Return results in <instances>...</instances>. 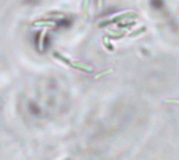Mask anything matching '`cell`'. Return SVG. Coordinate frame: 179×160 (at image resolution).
I'll list each match as a JSON object with an SVG mask.
<instances>
[{
  "label": "cell",
  "instance_id": "1",
  "mask_svg": "<svg viewBox=\"0 0 179 160\" xmlns=\"http://www.w3.org/2000/svg\"><path fill=\"white\" fill-rule=\"evenodd\" d=\"M138 18V14H136L135 12H126V13L119 14L117 16H115L114 18L111 19L112 22H119L122 20H131V19H136Z\"/></svg>",
  "mask_w": 179,
  "mask_h": 160
},
{
  "label": "cell",
  "instance_id": "2",
  "mask_svg": "<svg viewBox=\"0 0 179 160\" xmlns=\"http://www.w3.org/2000/svg\"><path fill=\"white\" fill-rule=\"evenodd\" d=\"M33 25L35 26V27H55L56 23H55V21L38 19V20L33 22Z\"/></svg>",
  "mask_w": 179,
  "mask_h": 160
},
{
  "label": "cell",
  "instance_id": "3",
  "mask_svg": "<svg viewBox=\"0 0 179 160\" xmlns=\"http://www.w3.org/2000/svg\"><path fill=\"white\" fill-rule=\"evenodd\" d=\"M53 56H55L57 60H59L60 62H62V63H64L65 65H68V66H70L71 67V65H72V61H70L69 59H67L66 56H64L62 55L61 53H59V51H57V50H55L53 53Z\"/></svg>",
  "mask_w": 179,
  "mask_h": 160
},
{
  "label": "cell",
  "instance_id": "4",
  "mask_svg": "<svg viewBox=\"0 0 179 160\" xmlns=\"http://www.w3.org/2000/svg\"><path fill=\"white\" fill-rule=\"evenodd\" d=\"M114 71H115L114 68H107V69L100 70L94 75V78H103V77H106V75H110V73H113Z\"/></svg>",
  "mask_w": 179,
  "mask_h": 160
},
{
  "label": "cell",
  "instance_id": "5",
  "mask_svg": "<svg viewBox=\"0 0 179 160\" xmlns=\"http://www.w3.org/2000/svg\"><path fill=\"white\" fill-rule=\"evenodd\" d=\"M88 0H84V2H83V5H82V12H83V15H84L85 18H88L89 17V3H88Z\"/></svg>",
  "mask_w": 179,
  "mask_h": 160
},
{
  "label": "cell",
  "instance_id": "6",
  "mask_svg": "<svg viewBox=\"0 0 179 160\" xmlns=\"http://www.w3.org/2000/svg\"><path fill=\"white\" fill-rule=\"evenodd\" d=\"M45 34H46V31H43L42 33L40 34V37H39V41H38V48H39V50H43L44 38H45Z\"/></svg>",
  "mask_w": 179,
  "mask_h": 160
},
{
  "label": "cell",
  "instance_id": "7",
  "mask_svg": "<svg viewBox=\"0 0 179 160\" xmlns=\"http://www.w3.org/2000/svg\"><path fill=\"white\" fill-rule=\"evenodd\" d=\"M147 31V27L146 26H141L139 28H137L136 31H132L131 34H129V38H133V37H136L137 35H139V34H141V33H144V31Z\"/></svg>",
  "mask_w": 179,
  "mask_h": 160
},
{
  "label": "cell",
  "instance_id": "8",
  "mask_svg": "<svg viewBox=\"0 0 179 160\" xmlns=\"http://www.w3.org/2000/svg\"><path fill=\"white\" fill-rule=\"evenodd\" d=\"M103 44L105 45V47H106L108 50H113L114 47L112 46V44L110 43V41H109V37H107V36H104L103 37Z\"/></svg>",
  "mask_w": 179,
  "mask_h": 160
},
{
  "label": "cell",
  "instance_id": "9",
  "mask_svg": "<svg viewBox=\"0 0 179 160\" xmlns=\"http://www.w3.org/2000/svg\"><path fill=\"white\" fill-rule=\"evenodd\" d=\"M64 16L62 13H58V12H53V13H48L46 14V18H50V19H60Z\"/></svg>",
  "mask_w": 179,
  "mask_h": 160
},
{
  "label": "cell",
  "instance_id": "10",
  "mask_svg": "<svg viewBox=\"0 0 179 160\" xmlns=\"http://www.w3.org/2000/svg\"><path fill=\"white\" fill-rule=\"evenodd\" d=\"M163 103H166V104H178L179 105V98H166V100H163Z\"/></svg>",
  "mask_w": 179,
  "mask_h": 160
},
{
  "label": "cell",
  "instance_id": "11",
  "mask_svg": "<svg viewBox=\"0 0 179 160\" xmlns=\"http://www.w3.org/2000/svg\"><path fill=\"white\" fill-rule=\"evenodd\" d=\"M97 6H99L100 9L103 6V0H97Z\"/></svg>",
  "mask_w": 179,
  "mask_h": 160
}]
</instances>
